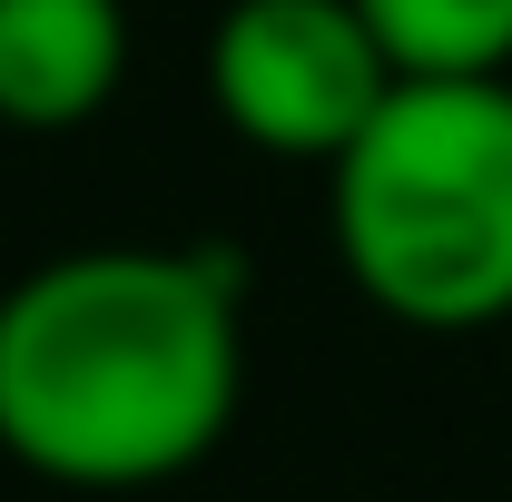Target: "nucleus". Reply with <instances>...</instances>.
Listing matches in <instances>:
<instances>
[{
    "instance_id": "1",
    "label": "nucleus",
    "mask_w": 512,
    "mask_h": 502,
    "mask_svg": "<svg viewBox=\"0 0 512 502\" xmlns=\"http://www.w3.org/2000/svg\"><path fill=\"white\" fill-rule=\"evenodd\" d=\"M247 394L237 247H69L0 286V453L69 493L197 473Z\"/></svg>"
},
{
    "instance_id": "2",
    "label": "nucleus",
    "mask_w": 512,
    "mask_h": 502,
    "mask_svg": "<svg viewBox=\"0 0 512 502\" xmlns=\"http://www.w3.org/2000/svg\"><path fill=\"white\" fill-rule=\"evenodd\" d=\"M345 286L414 335L512 315V79H394L365 138L325 168Z\"/></svg>"
},
{
    "instance_id": "3",
    "label": "nucleus",
    "mask_w": 512,
    "mask_h": 502,
    "mask_svg": "<svg viewBox=\"0 0 512 502\" xmlns=\"http://www.w3.org/2000/svg\"><path fill=\"white\" fill-rule=\"evenodd\" d=\"M207 99L247 148L335 168L394 99V60L355 0H227L207 40Z\"/></svg>"
},
{
    "instance_id": "4",
    "label": "nucleus",
    "mask_w": 512,
    "mask_h": 502,
    "mask_svg": "<svg viewBox=\"0 0 512 502\" xmlns=\"http://www.w3.org/2000/svg\"><path fill=\"white\" fill-rule=\"evenodd\" d=\"M128 79L119 0H0V128H89Z\"/></svg>"
},
{
    "instance_id": "5",
    "label": "nucleus",
    "mask_w": 512,
    "mask_h": 502,
    "mask_svg": "<svg viewBox=\"0 0 512 502\" xmlns=\"http://www.w3.org/2000/svg\"><path fill=\"white\" fill-rule=\"evenodd\" d=\"M394 79H512V0H355Z\"/></svg>"
}]
</instances>
